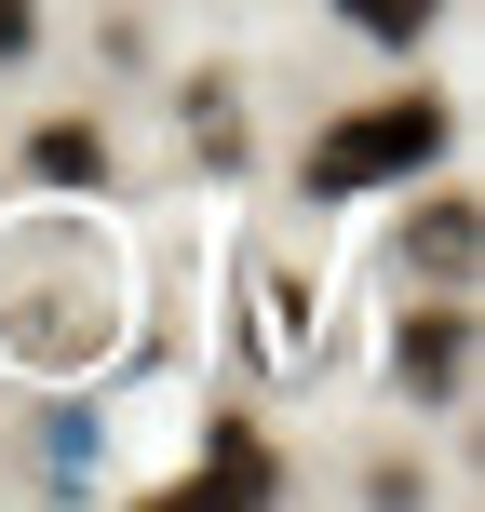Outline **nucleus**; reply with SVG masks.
<instances>
[{
	"mask_svg": "<svg viewBox=\"0 0 485 512\" xmlns=\"http://www.w3.org/2000/svg\"><path fill=\"white\" fill-rule=\"evenodd\" d=\"M135 324V270L81 203H41L0 230V364L27 378H95Z\"/></svg>",
	"mask_w": 485,
	"mask_h": 512,
	"instance_id": "1",
	"label": "nucleus"
},
{
	"mask_svg": "<svg viewBox=\"0 0 485 512\" xmlns=\"http://www.w3.org/2000/svg\"><path fill=\"white\" fill-rule=\"evenodd\" d=\"M459 149V108L418 81V95H364V108H337L324 135L297 149V189L310 203H364V189H418L432 162Z\"/></svg>",
	"mask_w": 485,
	"mask_h": 512,
	"instance_id": "2",
	"label": "nucleus"
},
{
	"mask_svg": "<svg viewBox=\"0 0 485 512\" xmlns=\"http://www.w3.org/2000/svg\"><path fill=\"white\" fill-rule=\"evenodd\" d=\"M391 378L418 391V405H459V378H472V310L432 283V310H405L391 324Z\"/></svg>",
	"mask_w": 485,
	"mask_h": 512,
	"instance_id": "3",
	"label": "nucleus"
},
{
	"mask_svg": "<svg viewBox=\"0 0 485 512\" xmlns=\"http://www.w3.org/2000/svg\"><path fill=\"white\" fill-rule=\"evenodd\" d=\"M176 499H283V459H270V432H256V418H203V445H189Z\"/></svg>",
	"mask_w": 485,
	"mask_h": 512,
	"instance_id": "4",
	"label": "nucleus"
},
{
	"mask_svg": "<svg viewBox=\"0 0 485 512\" xmlns=\"http://www.w3.org/2000/svg\"><path fill=\"white\" fill-rule=\"evenodd\" d=\"M27 176H41L54 203H108V176H122V149H108V122H81V108H54V122L27 135Z\"/></svg>",
	"mask_w": 485,
	"mask_h": 512,
	"instance_id": "5",
	"label": "nucleus"
},
{
	"mask_svg": "<svg viewBox=\"0 0 485 512\" xmlns=\"http://www.w3.org/2000/svg\"><path fill=\"white\" fill-rule=\"evenodd\" d=\"M472 256H485V216H472V189H432V203L405 216V270H432L445 297L472 283Z\"/></svg>",
	"mask_w": 485,
	"mask_h": 512,
	"instance_id": "6",
	"label": "nucleus"
},
{
	"mask_svg": "<svg viewBox=\"0 0 485 512\" xmlns=\"http://www.w3.org/2000/svg\"><path fill=\"white\" fill-rule=\"evenodd\" d=\"M176 135L203 162H243V81H189V95H176Z\"/></svg>",
	"mask_w": 485,
	"mask_h": 512,
	"instance_id": "7",
	"label": "nucleus"
},
{
	"mask_svg": "<svg viewBox=\"0 0 485 512\" xmlns=\"http://www.w3.org/2000/svg\"><path fill=\"white\" fill-rule=\"evenodd\" d=\"M337 14H351L364 41H391V54H418V41H432V27H445V0H337Z\"/></svg>",
	"mask_w": 485,
	"mask_h": 512,
	"instance_id": "8",
	"label": "nucleus"
},
{
	"mask_svg": "<svg viewBox=\"0 0 485 512\" xmlns=\"http://www.w3.org/2000/svg\"><path fill=\"white\" fill-rule=\"evenodd\" d=\"M41 54V0H0V68H27Z\"/></svg>",
	"mask_w": 485,
	"mask_h": 512,
	"instance_id": "9",
	"label": "nucleus"
}]
</instances>
